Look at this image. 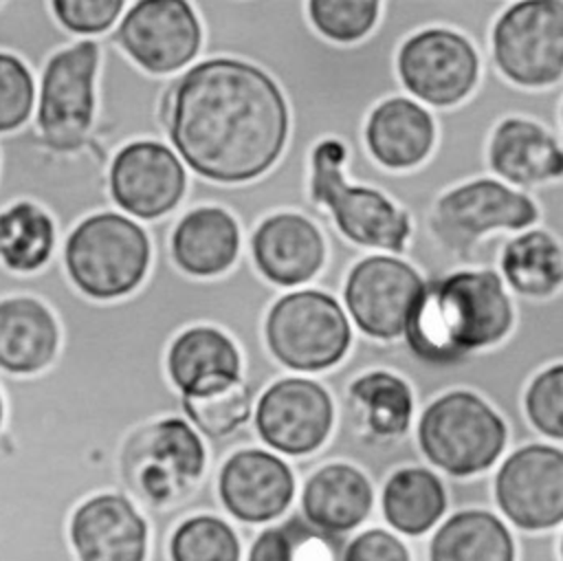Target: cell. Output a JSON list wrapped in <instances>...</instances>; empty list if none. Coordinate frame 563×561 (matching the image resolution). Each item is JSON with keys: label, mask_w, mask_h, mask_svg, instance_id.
<instances>
[{"label": "cell", "mask_w": 563, "mask_h": 561, "mask_svg": "<svg viewBox=\"0 0 563 561\" xmlns=\"http://www.w3.org/2000/svg\"><path fill=\"white\" fill-rule=\"evenodd\" d=\"M4 420V400H2V394H0V425Z\"/></svg>", "instance_id": "obj_39"}, {"label": "cell", "mask_w": 563, "mask_h": 561, "mask_svg": "<svg viewBox=\"0 0 563 561\" xmlns=\"http://www.w3.org/2000/svg\"><path fill=\"white\" fill-rule=\"evenodd\" d=\"M501 273L519 295H554L563 282V253L559 240L543 229H530L512 238L501 251Z\"/></svg>", "instance_id": "obj_29"}, {"label": "cell", "mask_w": 563, "mask_h": 561, "mask_svg": "<svg viewBox=\"0 0 563 561\" xmlns=\"http://www.w3.org/2000/svg\"><path fill=\"white\" fill-rule=\"evenodd\" d=\"M429 561H515V543L493 513L460 510L435 530Z\"/></svg>", "instance_id": "obj_26"}, {"label": "cell", "mask_w": 563, "mask_h": 561, "mask_svg": "<svg viewBox=\"0 0 563 561\" xmlns=\"http://www.w3.org/2000/svg\"><path fill=\"white\" fill-rule=\"evenodd\" d=\"M501 513L523 530H548L563 521V451L526 444L512 451L495 475Z\"/></svg>", "instance_id": "obj_12"}, {"label": "cell", "mask_w": 563, "mask_h": 561, "mask_svg": "<svg viewBox=\"0 0 563 561\" xmlns=\"http://www.w3.org/2000/svg\"><path fill=\"white\" fill-rule=\"evenodd\" d=\"M180 409L202 436L216 440L233 433L249 420L251 392L244 381H238L235 385L202 398H180Z\"/></svg>", "instance_id": "obj_33"}, {"label": "cell", "mask_w": 563, "mask_h": 561, "mask_svg": "<svg viewBox=\"0 0 563 561\" xmlns=\"http://www.w3.org/2000/svg\"><path fill=\"white\" fill-rule=\"evenodd\" d=\"M504 418L477 394L453 389L427 405L418 420V444L424 458L455 477L482 473L506 447Z\"/></svg>", "instance_id": "obj_5"}, {"label": "cell", "mask_w": 563, "mask_h": 561, "mask_svg": "<svg viewBox=\"0 0 563 561\" xmlns=\"http://www.w3.org/2000/svg\"><path fill=\"white\" fill-rule=\"evenodd\" d=\"M341 561H409V550L391 532L369 528L345 546Z\"/></svg>", "instance_id": "obj_38"}, {"label": "cell", "mask_w": 563, "mask_h": 561, "mask_svg": "<svg viewBox=\"0 0 563 561\" xmlns=\"http://www.w3.org/2000/svg\"><path fill=\"white\" fill-rule=\"evenodd\" d=\"M376 0H312L308 15L312 26L332 42H356L367 35L378 20Z\"/></svg>", "instance_id": "obj_34"}, {"label": "cell", "mask_w": 563, "mask_h": 561, "mask_svg": "<svg viewBox=\"0 0 563 561\" xmlns=\"http://www.w3.org/2000/svg\"><path fill=\"white\" fill-rule=\"evenodd\" d=\"M165 374L180 398H202L242 381L240 350L224 330L196 323L169 341Z\"/></svg>", "instance_id": "obj_17"}, {"label": "cell", "mask_w": 563, "mask_h": 561, "mask_svg": "<svg viewBox=\"0 0 563 561\" xmlns=\"http://www.w3.org/2000/svg\"><path fill=\"white\" fill-rule=\"evenodd\" d=\"M497 68L515 84L541 88L563 77V0L510 4L493 29Z\"/></svg>", "instance_id": "obj_9"}, {"label": "cell", "mask_w": 563, "mask_h": 561, "mask_svg": "<svg viewBox=\"0 0 563 561\" xmlns=\"http://www.w3.org/2000/svg\"><path fill=\"white\" fill-rule=\"evenodd\" d=\"M167 132L178 156L213 183H246L268 172L288 139L279 86L257 66L213 57L172 88Z\"/></svg>", "instance_id": "obj_1"}, {"label": "cell", "mask_w": 563, "mask_h": 561, "mask_svg": "<svg viewBox=\"0 0 563 561\" xmlns=\"http://www.w3.org/2000/svg\"><path fill=\"white\" fill-rule=\"evenodd\" d=\"M433 139L431 114L405 97L380 101L365 123L367 150L389 169H409L422 163L433 147Z\"/></svg>", "instance_id": "obj_25"}, {"label": "cell", "mask_w": 563, "mask_h": 561, "mask_svg": "<svg viewBox=\"0 0 563 561\" xmlns=\"http://www.w3.org/2000/svg\"><path fill=\"white\" fill-rule=\"evenodd\" d=\"M334 537L314 530L301 517H290L257 535L249 561H339Z\"/></svg>", "instance_id": "obj_31"}, {"label": "cell", "mask_w": 563, "mask_h": 561, "mask_svg": "<svg viewBox=\"0 0 563 561\" xmlns=\"http://www.w3.org/2000/svg\"><path fill=\"white\" fill-rule=\"evenodd\" d=\"M59 348V326L51 308L31 295L0 297V370L33 376L46 370Z\"/></svg>", "instance_id": "obj_21"}, {"label": "cell", "mask_w": 563, "mask_h": 561, "mask_svg": "<svg viewBox=\"0 0 563 561\" xmlns=\"http://www.w3.org/2000/svg\"><path fill=\"white\" fill-rule=\"evenodd\" d=\"M438 220L464 235L477 238L495 229H526L537 222V205L493 178H477L453 187L435 205Z\"/></svg>", "instance_id": "obj_20"}, {"label": "cell", "mask_w": 563, "mask_h": 561, "mask_svg": "<svg viewBox=\"0 0 563 561\" xmlns=\"http://www.w3.org/2000/svg\"><path fill=\"white\" fill-rule=\"evenodd\" d=\"M121 48L147 73L185 68L200 51V22L185 0L134 2L117 26Z\"/></svg>", "instance_id": "obj_13"}, {"label": "cell", "mask_w": 563, "mask_h": 561, "mask_svg": "<svg viewBox=\"0 0 563 561\" xmlns=\"http://www.w3.org/2000/svg\"><path fill=\"white\" fill-rule=\"evenodd\" d=\"M488 163L512 185H539L561 178L563 152L559 139L534 121L504 119L490 139Z\"/></svg>", "instance_id": "obj_24"}, {"label": "cell", "mask_w": 563, "mask_h": 561, "mask_svg": "<svg viewBox=\"0 0 563 561\" xmlns=\"http://www.w3.org/2000/svg\"><path fill=\"white\" fill-rule=\"evenodd\" d=\"M55 251V222L31 200L0 209V266L13 275H31L48 264Z\"/></svg>", "instance_id": "obj_28"}, {"label": "cell", "mask_w": 563, "mask_h": 561, "mask_svg": "<svg viewBox=\"0 0 563 561\" xmlns=\"http://www.w3.org/2000/svg\"><path fill=\"white\" fill-rule=\"evenodd\" d=\"M235 530L220 517L196 515L185 519L172 535V561H240Z\"/></svg>", "instance_id": "obj_32"}, {"label": "cell", "mask_w": 563, "mask_h": 561, "mask_svg": "<svg viewBox=\"0 0 563 561\" xmlns=\"http://www.w3.org/2000/svg\"><path fill=\"white\" fill-rule=\"evenodd\" d=\"M152 244L134 220L101 211L84 218L66 235L62 266L77 293L92 301L132 295L147 277Z\"/></svg>", "instance_id": "obj_3"}, {"label": "cell", "mask_w": 563, "mask_h": 561, "mask_svg": "<svg viewBox=\"0 0 563 561\" xmlns=\"http://www.w3.org/2000/svg\"><path fill=\"white\" fill-rule=\"evenodd\" d=\"M264 337L271 354L288 370L321 372L336 365L352 341L339 301L321 290L282 295L268 310Z\"/></svg>", "instance_id": "obj_7"}, {"label": "cell", "mask_w": 563, "mask_h": 561, "mask_svg": "<svg viewBox=\"0 0 563 561\" xmlns=\"http://www.w3.org/2000/svg\"><path fill=\"white\" fill-rule=\"evenodd\" d=\"M347 394L369 436L391 440L409 429L413 396L400 376L385 370H372L354 378Z\"/></svg>", "instance_id": "obj_30"}, {"label": "cell", "mask_w": 563, "mask_h": 561, "mask_svg": "<svg viewBox=\"0 0 563 561\" xmlns=\"http://www.w3.org/2000/svg\"><path fill=\"white\" fill-rule=\"evenodd\" d=\"M383 517L402 535L418 537L440 521L446 493L435 473L420 466L398 469L383 486Z\"/></svg>", "instance_id": "obj_27"}, {"label": "cell", "mask_w": 563, "mask_h": 561, "mask_svg": "<svg viewBox=\"0 0 563 561\" xmlns=\"http://www.w3.org/2000/svg\"><path fill=\"white\" fill-rule=\"evenodd\" d=\"M530 425L554 440H563V365L554 363L539 372L530 383L526 398Z\"/></svg>", "instance_id": "obj_35"}, {"label": "cell", "mask_w": 563, "mask_h": 561, "mask_svg": "<svg viewBox=\"0 0 563 561\" xmlns=\"http://www.w3.org/2000/svg\"><path fill=\"white\" fill-rule=\"evenodd\" d=\"M374 504V491L365 473L352 464L334 462L308 477L301 493L303 521L330 537L361 526Z\"/></svg>", "instance_id": "obj_23"}, {"label": "cell", "mask_w": 563, "mask_h": 561, "mask_svg": "<svg viewBox=\"0 0 563 561\" xmlns=\"http://www.w3.org/2000/svg\"><path fill=\"white\" fill-rule=\"evenodd\" d=\"M79 561H145L147 524L121 493H99L79 504L70 519Z\"/></svg>", "instance_id": "obj_18"}, {"label": "cell", "mask_w": 563, "mask_h": 561, "mask_svg": "<svg viewBox=\"0 0 563 561\" xmlns=\"http://www.w3.org/2000/svg\"><path fill=\"white\" fill-rule=\"evenodd\" d=\"M251 253L264 279L275 286H299L321 271L325 242L308 218L284 211L260 222Z\"/></svg>", "instance_id": "obj_19"}, {"label": "cell", "mask_w": 563, "mask_h": 561, "mask_svg": "<svg viewBox=\"0 0 563 561\" xmlns=\"http://www.w3.org/2000/svg\"><path fill=\"white\" fill-rule=\"evenodd\" d=\"M512 328V304L493 271H457L424 288L407 339L427 361L449 363L499 343Z\"/></svg>", "instance_id": "obj_2"}, {"label": "cell", "mask_w": 563, "mask_h": 561, "mask_svg": "<svg viewBox=\"0 0 563 561\" xmlns=\"http://www.w3.org/2000/svg\"><path fill=\"white\" fill-rule=\"evenodd\" d=\"M99 44L81 40L57 51L44 66L37 130L51 152L68 154L86 145L95 119V75Z\"/></svg>", "instance_id": "obj_8"}, {"label": "cell", "mask_w": 563, "mask_h": 561, "mask_svg": "<svg viewBox=\"0 0 563 561\" xmlns=\"http://www.w3.org/2000/svg\"><path fill=\"white\" fill-rule=\"evenodd\" d=\"M205 444L180 416H163L134 429L121 453V480L150 506L185 499L205 473Z\"/></svg>", "instance_id": "obj_4"}, {"label": "cell", "mask_w": 563, "mask_h": 561, "mask_svg": "<svg viewBox=\"0 0 563 561\" xmlns=\"http://www.w3.org/2000/svg\"><path fill=\"white\" fill-rule=\"evenodd\" d=\"M396 68L413 97L446 108L462 101L475 88L479 57L462 33L424 29L400 46Z\"/></svg>", "instance_id": "obj_11"}, {"label": "cell", "mask_w": 563, "mask_h": 561, "mask_svg": "<svg viewBox=\"0 0 563 561\" xmlns=\"http://www.w3.org/2000/svg\"><path fill=\"white\" fill-rule=\"evenodd\" d=\"M35 84L22 59L0 53V134L24 125L33 112Z\"/></svg>", "instance_id": "obj_36"}, {"label": "cell", "mask_w": 563, "mask_h": 561, "mask_svg": "<svg viewBox=\"0 0 563 561\" xmlns=\"http://www.w3.org/2000/svg\"><path fill=\"white\" fill-rule=\"evenodd\" d=\"M424 288L418 271L405 260L369 255L350 271L343 299L361 332L372 339L391 341L407 334L422 304Z\"/></svg>", "instance_id": "obj_10"}, {"label": "cell", "mask_w": 563, "mask_h": 561, "mask_svg": "<svg viewBox=\"0 0 563 561\" xmlns=\"http://www.w3.org/2000/svg\"><path fill=\"white\" fill-rule=\"evenodd\" d=\"M218 493L235 519L266 524L290 506L295 475L282 458L262 449H242L222 464Z\"/></svg>", "instance_id": "obj_16"}, {"label": "cell", "mask_w": 563, "mask_h": 561, "mask_svg": "<svg viewBox=\"0 0 563 561\" xmlns=\"http://www.w3.org/2000/svg\"><path fill=\"white\" fill-rule=\"evenodd\" d=\"M345 156L339 139H323L312 147L310 198L330 209L339 231L354 244L402 253L411 235L409 216L378 189L347 185Z\"/></svg>", "instance_id": "obj_6"}, {"label": "cell", "mask_w": 563, "mask_h": 561, "mask_svg": "<svg viewBox=\"0 0 563 561\" xmlns=\"http://www.w3.org/2000/svg\"><path fill=\"white\" fill-rule=\"evenodd\" d=\"M57 22L70 33H103L123 11V0H55Z\"/></svg>", "instance_id": "obj_37"}, {"label": "cell", "mask_w": 563, "mask_h": 561, "mask_svg": "<svg viewBox=\"0 0 563 561\" xmlns=\"http://www.w3.org/2000/svg\"><path fill=\"white\" fill-rule=\"evenodd\" d=\"M238 253L240 227L222 207H196L172 231L169 260L187 277H218L235 264Z\"/></svg>", "instance_id": "obj_22"}, {"label": "cell", "mask_w": 563, "mask_h": 561, "mask_svg": "<svg viewBox=\"0 0 563 561\" xmlns=\"http://www.w3.org/2000/svg\"><path fill=\"white\" fill-rule=\"evenodd\" d=\"M110 196L123 211L154 220L169 213L185 196L187 176L178 156L158 141L123 145L108 172Z\"/></svg>", "instance_id": "obj_15"}, {"label": "cell", "mask_w": 563, "mask_h": 561, "mask_svg": "<svg viewBox=\"0 0 563 561\" xmlns=\"http://www.w3.org/2000/svg\"><path fill=\"white\" fill-rule=\"evenodd\" d=\"M334 405L323 385L310 378H279L260 396L255 429L275 451L308 455L330 436Z\"/></svg>", "instance_id": "obj_14"}]
</instances>
